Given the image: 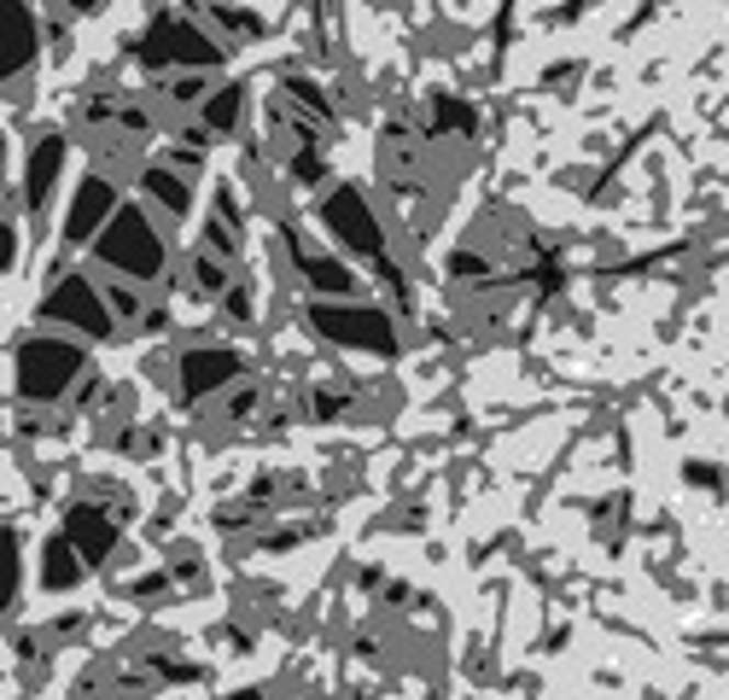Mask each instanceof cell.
I'll return each instance as SVG.
<instances>
[{"label": "cell", "instance_id": "17", "mask_svg": "<svg viewBox=\"0 0 729 700\" xmlns=\"http://www.w3.org/2000/svg\"><path fill=\"white\" fill-rule=\"evenodd\" d=\"M433 123H438V128H473V105H456V100H433Z\"/></svg>", "mask_w": 729, "mask_h": 700}, {"label": "cell", "instance_id": "5", "mask_svg": "<svg viewBox=\"0 0 729 700\" xmlns=\"http://www.w3.org/2000/svg\"><path fill=\"white\" fill-rule=\"evenodd\" d=\"M322 223L339 234L345 246H357V251H368V257H380V246H385V239H380V223L368 216V205H362L357 188H339V193H333L327 205H322Z\"/></svg>", "mask_w": 729, "mask_h": 700}, {"label": "cell", "instance_id": "10", "mask_svg": "<svg viewBox=\"0 0 729 700\" xmlns=\"http://www.w3.org/2000/svg\"><path fill=\"white\" fill-rule=\"evenodd\" d=\"M298 269L310 274V286L315 292H333V298H350V292H357V281H350V269L345 263H333V257H322V251H310L304 239H298Z\"/></svg>", "mask_w": 729, "mask_h": 700}, {"label": "cell", "instance_id": "7", "mask_svg": "<svg viewBox=\"0 0 729 700\" xmlns=\"http://www.w3.org/2000/svg\"><path fill=\"white\" fill-rule=\"evenodd\" d=\"M181 385H187V397H204V392H216V385H234L239 374H246V362L234 357V350H193V357L181 362Z\"/></svg>", "mask_w": 729, "mask_h": 700}, {"label": "cell", "instance_id": "8", "mask_svg": "<svg viewBox=\"0 0 729 700\" xmlns=\"http://www.w3.org/2000/svg\"><path fill=\"white\" fill-rule=\"evenodd\" d=\"M70 543L82 549V561H105L111 543H117V513H100V508H70Z\"/></svg>", "mask_w": 729, "mask_h": 700}, {"label": "cell", "instance_id": "14", "mask_svg": "<svg viewBox=\"0 0 729 700\" xmlns=\"http://www.w3.org/2000/svg\"><path fill=\"white\" fill-rule=\"evenodd\" d=\"M199 117L211 135H228V128L239 123V88H211V100L199 105Z\"/></svg>", "mask_w": 729, "mask_h": 700}, {"label": "cell", "instance_id": "2", "mask_svg": "<svg viewBox=\"0 0 729 700\" xmlns=\"http://www.w3.org/2000/svg\"><path fill=\"white\" fill-rule=\"evenodd\" d=\"M70 374H82V350L59 334H42L18 350V392L24 397H65Z\"/></svg>", "mask_w": 729, "mask_h": 700}, {"label": "cell", "instance_id": "9", "mask_svg": "<svg viewBox=\"0 0 729 700\" xmlns=\"http://www.w3.org/2000/svg\"><path fill=\"white\" fill-rule=\"evenodd\" d=\"M111 216V181H100V176H88L82 188H77V205H70V223H65V234L77 239H93V228H100Z\"/></svg>", "mask_w": 729, "mask_h": 700}, {"label": "cell", "instance_id": "18", "mask_svg": "<svg viewBox=\"0 0 729 700\" xmlns=\"http://www.w3.org/2000/svg\"><path fill=\"white\" fill-rule=\"evenodd\" d=\"M100 292H105V304H111V316H141V298H135V292H128V286H117V281H100Z\"/></svg>", "mask_w": 729, "mask_h": 700}, {"label": "cell", "instance_id": "15", "mask_svg": "<svg viewBox=\"0 0 729 700\" xmlns=\"http://www.w3.org/2000/svg\"><path fill=\"white\" fill-rule=\"evenodd\" d=\"M77 555H82V549H77V543H70V538H59V543H53V549H47V584H53V589H70V584H77V578H82V566H77Z\"/></svg>", "mask_w": 729, "mask_h": 700}, {"label": "cell", "instance_id": "4", "mask_svg": "<svg viewBox=\"0 0 729 700\" xmlns=\"http://www.w3.org/2000/svg\"><path fill=\"white\" fill-rule=\"evenodd\" d=\"M310 321H315V334L333 339V345L380 350V357H391V350H397V334H391V321L380 316V309H357V304H310Z\"/></svg>", "mask_w": 729, "mask_h": 700}, {"label": "cell", "instance_id": "12", "mask_svg": "<svg viewBox=\"0 0 729 700\" xmlns=\"http://www.w3.org/2000/svg\"><path fill=\"white\" fill-rule=\"evenodd\" d=\"M350 403H357V385H350V380H315L310 397H304V409H310L315 420H339Z\"/></svg>", "mask_w": 729, "mask_h": 700}, {"label": "cell", "instance_id": "11", "mask_svg": "<svg viewBox=\"0 0 729 700\" xmlns=\"http://www.w3.org/2000/svg\"><path fill=\"white\" fill-rule=\"evenodd\" d=\"M59 158H65L59 135H42V140H35V153H30V176H24V188H30V205H42V199H47V181L59 176Z\"/></svg>", "mask_w": 729, "mask_h": 700}, {"label": "cell", "instance_id": "1", "mask_svg": "<svg viewBox=\"0 0 729 700\" xmlns=\"http://www.w3.org/2000/svg\"><path fill=\"white\" fill-rule=\"evenodd\" d=\"M141 65L153 70H176V77H204V70L222 65V42L204 35V18H158L153 30L141 35Z\"/></svg>", "mask_w": 729, "mask_h": 700}, {"label": "cell", "instance_id": "6", "mask_svg": "<svg viewBox=\"0 0 729 700\" xmlns=\"http://www.w3.org/2000/svg\"><path fill=\"white\" fill-rule=\"evenodd\" d=\"M47 316L82 327V334H111V316H105V304H100V292H93L88 274H70V281L53 292V298H47Z\"/></svg>", "mask_w": 729, "mask_h": 700}, {"label": "cell", "instance_id": "16", "mask_svg": "<svg viewBox=\"0 0 729 700\" xmlns=\"http://www.w3.org/2000/svg\"><path fill=\"white\" fill-rule=\"evenodd\" d=\"M204 30H222V35H257L263 30V18L257 12H199Z\"/></svg>", "mask_w": 729, "mask_h": 700}, {"label": "cell", "instance_id": "3", "mask_svg": "<svg viewBox=\"0 0 729 700\" xmlns=\"http://www.w3.org/2000/svg\"><path fill=\"white\" fill-rule=\"evenodd\" d=\"M100 257L111 269H123L128 281H158L164 274V239L153 234V223H146L141 211H123L117 223L100 234Z\"/></svg>", "mask_w": 729, "mask_h": 700}, {"label": "cell", "instance_id": "13", "mask_svg": "<svg viewBox=\"0 0 729 700\" xmlns=\"http://www.w3.org/2000/svg\"><path fill=\"white\" fill-rule=\"evenodd\" d=\"M146 181V193L164 205V216H187V199H193V188H187V176H176V170H164V163H153V170L141 176Z\"/></svg>", "mask_w": 729, "mask_h": 700}]
</instances>
